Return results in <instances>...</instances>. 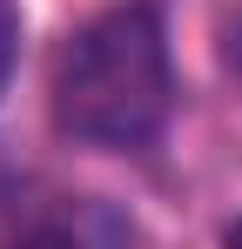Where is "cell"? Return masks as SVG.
Masks as SVG:
<instances>
[{"label": "cell", "instance_id": "cell-1", "mask_svg": "<svg viewBox=\"0 0 242 249\" xmlns=\"http://www.w3.org/2000/svg\"><path fill=\"white\" fill-rule=\"evenodd\" d=\"M175 108L168 34L155 7L128 0L68 34L54 61V122L87 148H148Z\"/></svg>", "mask_w": 242, "mask_h": 249}, {"label": "cell", "instance_id": "cell-2", "mask_svg": "<svg viewBox=\"0 0 242 249\" xmlns=\"http://www.w3.org/2000/svg\"><path fill=\"white\" fill-rule=\"evenodd\" d=\"M7 249H128V222L101 202H54V209H34Z\"/></svg>", "mask_w": 242, "mask_h": 249}, {"label": "cell", "instance_id": "cell-3", "mask_svg": "<svg viewBox=\"0 0 242 249\" xmlns=\"http://www.w3.org/2000/svg\"><path fill=\"white\" fill-rule=\"evenodd\" d=\"M14 61H20V7L0 0V94H7V81H14Z\"/></svg>", "mask_w": 242, "mask_h": 249}, {"label": "cell", "instance_id": "cell-4", "mask_svg": "<svg viewBox=\"0 0 242 249\" xmlns=\"http://www.w3.org/2000/svg\"><path fill=\"white\" fill-rule=\"evenodd\" d=\"M222 249H242V222H229V229H222Z\"/></svg>", "mask_w": 242, "mask_h": 249}]
</instances>
